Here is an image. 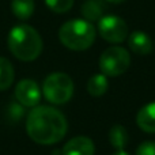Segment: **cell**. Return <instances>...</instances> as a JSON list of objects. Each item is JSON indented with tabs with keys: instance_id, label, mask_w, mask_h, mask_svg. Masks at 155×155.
<instances>
[{
	"instance_id": "6da1fadb",
	"label": "cell",
	"mask_w": 155,
	"mask_h": 155,
	"mask_svg": "<svg viewBox=\"0 0 155 155\" xmlns=\"http://www.w3.org/2000/svg\"><path fill=\"white\" fill-rule=\"evenodd\" d=\"M26 131L38 144H54L67 134V120L52 106H35L27 116Z\"/></svg>"
},
{
	"instance_id": "7a4b0ae2",
	"label": "cell",
	"mask_w": 155,
	"mask_h": 155,
	"mask_svg": "<svg viewBox=\"0 0 155 155\" xmlns=\"http://www.w3.org/2000/svg\"><path fill=\"white\" fill-rule=\"evenodd\" d=\"M8 49L21 61H33L42 52V38L34 27L18 25L12 27L7 38Z\"/></svg>"
},
{
	"instance_id": "3957f363",
	"label": "cell",
	"mask_w": 155,
	"mask_h": 155,
	"mask_svg": "<svg viewBox=\"0 0 155 155\" xmlns=\"http://www.w3.org/2000/svg\"><path fill=\"white\" fill-rule=\"evenodd\" d=\"M95 27L86 19H71L59 30L60 42L71 51H86L95 41Z\"/></svg>"
},
{
	"instance_id": "277c9868",
	"label": "cell",
	"mask_w": 155,
	"mask_h": 155,
	"mask_svg": "<svg viewBox=\"0 0 155 155\" xmlns=\"http://www.w3.org/2000/svg\"><path fill=\"white\" fill-rule=\"evenodd\" d=\"M44 97L53 105L67 104L74 94V82L67 74L53 72L46 76L42 84Z\"/></svg>"
},
{
	"instance_id": "5b68a950",
	"label": "cell",
	"mask_w": 155,
	"mask_h": 155,
	"mask_svg": "<svg viewBox=\"0 0 155 155\" xmlns=\"http://www.w3.org/2000/svg\"><path fill=\"white\" fill-rule=\"evenodd\" d=\"M131 56L121 46H110L102 52L99 57V70L106 76H118L128 70Z\"/></svg>"
},
{
	"instance_id": "8992f818",
	"label": "cell",
	"mask_w": 155,
	"mask_h": 155,
	"mask_svg": "<svg viewBox=\"0 0 155 155\" xmlns=\"http://www.w3.org/2000/svg\"><path fill=\"white\" fill-rule=\"evenodd\" d=\"M98 33L110 44H120L128 37V25L117 15H105L98 21Z\"/></svg>"
},
{
	"instance_id": "52a82bcc",
	"label": "cell",
	"mask_w": 155,
	"mask_h": 155,
	"mask_svg": "<svg viewBox=\"0 0 155 155\" xmlns=\"http://www.w3.org/2000/svg\"><path fill=\"white\" fill-rule=\"evenodd\" d=\"M15 99L22 106L35 107L41 101L40 86L31 79H22L15 86Z\"/></svg>"
},
{
	"instance_id": "ba28073f",
	"label": "cell",
	"mask_w": 155,
	"mask_h": 155,
	"mask_svg": "<svg viewBox=\"0 0 155 155\" xmlns=\"http://www.w3.org/2000/svg\"><path fill=\"white\" fill-rule=\"evenodd\" d=\"M94 142L87 136H76L65 143L63 155H94Z\"/></svg>"
},
{
	"instance_id": "9c48e42d",
	"label": "cell",
	"mask_w": 155,
	"mask_h": 155,
	"mask_svg": "<svg viewBox=\"0 0 155 155\" xmlns=\"http://www.w3.org/2000/svg\"><path fill=\"white\" fill-rule=\"evenodd\" d=\"M128 45L134 53L139 54V56H146L153 52V41L146 33L140 31H134L128 37Z\"/></svg>"
},
{
	"instance_id": "30bf717a",
	"label": "cell",
	"mask_w": 155,
	"mask_h": 155,
	"mask_svg": "<svg viewBox=\"0 0 155 155\" xmlns=\"http://www.w3.org/2000/svg\"><path fill=\"white\" fill-rule=\"evenodd\" d=\"M136 123L142 131L147 134H155V101L147 104L139 110Z\"/></svg>"
},
{
	"instance_id": "8fae6325",
	"label": "cell",
	"mask_w": 155,
	"mask_h": 155,
	"mask_svg": "<svg viewBox=\"0 0 155 155\" xmlns=\"http://www.w3.org/2000/svg\"><path fill=\"white\" fill-rule=\"evenodd\" d=\"M105 10H106L105 0H84L82 4V15L88 22L99 21L104 16Z\"/></svg>"
},
{
	"instance_id": "7c38bea8",
	"label": "cell",
	"mask_w": 155,
	"mask_h": 155,
	"mask_svg": "<svg viewBox=\"0 0 155 155\" xmlns=\"http://www.w3.org/2000/svg\"><path fill=\"white\" fill-rule=\"evenodd\" d=\"M107 88H109V82H107L106 75L104 74H95L87 82V91L93 97L104 95L107 91Z\"/></svg>"
},
{
	"instance_id": "4fadbf2b",
	"label": "cell",
	"mask_w": 155,
	"mask_h": 155,
	"mask_svg": "<svg viewBox=\"0 0 155 155\" xmlns=\"http://www.w3.org/2000/svg\"><path fill=\"white\" fill-rule=\"evenodd\" d=\"M11 11L21 21H26L34 12V0H12Z\"/></svg>"
},
{
	"instance_id": "5bb4252c",
	"label": "cell",
	"mask_w": 155,
	"mask_h": 155,
	"mask_svg": "<svg viewBox=\"0 0 155 155\" xmlns=\"http://www.w3.org/2000/svg\"><path fill=\"white\" fill-rule=\"evenodd\" d=\"M14 67L10 60L5 57H0V91H4L10 88V86L14 82Z\"/></svg>"
},
{
	"instance_id": "9a60e30c",
	"label": "cell",
	"mask_w": 155,
	"mask_h": 155,
	"mask_svg": "<svg viewBox=\"0 0 155 155\" xmlns=\"http://www.w3.org/2000/svg\"><path fill=\"white\" fill-rule=\"evenodd\" d=\"M109 142L117 150H124L128 143V134L123 125H113L109 131Z\"/></svg>"
},
{
	"instance_id": "2e32d148",
	"label": "cell",
	"mask_w": 155,
	"mask_h": 155,
	"mask_svg": "<svg viewBox=\"0 0 155 155\" xmlns=\"http://www.w3.org/2000/svg\"><path fill=\"white\" fill-rule=\"evenodd\" d=\"M45 4L51 11L56 14H64L74 5V0H45Z\"/></svg>"
},
{
	"instance_id": "e0dca14e",
	"label": "cell",
	"mask_w": 155,
	"mask_h": 155,
	"mask_svg": "<svg viewBox=\"0 0 155 155\" xmlns=\"http://www.w3.org/2000/svg\"><path fill=\"white\" fill-rule=\"evenodd\" d=\"M136 155H155V142H143L137 146Z\"/></svg>"
},
{
	"instance_id": "ac0fdd59",
	"label": "cell",
	"mask_w": 155,
	"mask_h": 155,
	"mask_svg": "<svg viewBox=\"0 0 155 155\" xmlns=\"http://www.w3.org/2000/svg\"><path fill=\"white\" fill-rule=\"evenodd\" d=\"M23 107L21 106V104L19 102H15V104H12L10 106V117L12 118L14 121H18L19 118H22V116H23Z\"/></svg>"
},
{
	"instance_id": "d6986e66",
	"label": "cell",
	"mask_w": 155,
	"mask_h": 155,
	"mask_svg": "<svg viewBox=\"0 0 155 155\" xmlns=\"http://www.w3.org/2000/svg\"><path fill=\"white\" fill-rule=\"evenodd\" d=\"M113 155H129V154L127 153V151H124V150H117Z\"/></svg>"
},
{
	"instance_id": "ffe728a7",
	"label": "cell",
	"mask_w": 155,
	"mask_h": 155,
	"mask_svg": "<svg viewBox=\"0 0 155 155\" xmlns=\"http://www.w3.org/2000/svg\"><path fill=\"white\" fill-rule=\"evenodd\" d=\"M105 2H109V3H113V4H120V3L125 2V0H105Z\"/></svg>"
}]
</instances>
